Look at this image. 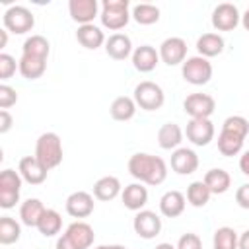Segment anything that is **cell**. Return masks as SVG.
I'll list each match as a JSON object with an SVG mask.
<instances>
[{
	"instance_id": "obj_1",
	"label": "cell",
	"mask_w": 249,
	"mask_h": 249,
	"mask_svg": "<svg viewBox=\"0 0 249 249\" xmlns=\"http://www.w3.org/2000/svg\"><path fill=\"white\" fill-rule=\"evenodd\" d=\"M128 173L150 187L161 185L167 177V165L160 156H152L146 152H136L128 158Z\"/></svg>"
},
{
	"instance_id": "obj_2",
	"label": "cell",
	"mask_w": 249,
	"mask_h": 249,
	"mask_svg": "<svg viewBox=\"0 0 249 249\" xmlns=\"http://www.w3.org/2000/svg\"><path fill=\"white\" fill-rule=\"evenodd\" d=\"M249 134V121L241 115H231L224 121L218 134V152L226 158L237 156L243 150V142Z\"/></svg>"
},
{
	"instance_id": "obj_3",
	"label": "cell",
	"mask_w": 249,
	"mask_h": 249,
	"mask_svg": "<svg viewBox=\"0 0 249 249\" xmlns=\"http://www.w3.org/2000/svg\"><path fill=\"white\" fill-rule=\"evenodd\" d=\"M95 241V231L88 222H72L56 239V249H89Z\"/></svg>"
},
{
	"instance_id": "obj_4",
	"label": "cell",
	"mask_w": 249,
	"mask_h": 249,
	"mask_svg": "<svg viewBox=\"0 0 249 249\" xmlns=\"http://www.w3.org/2000/svg\"><path fill=\"white\" fill-rule=\"evenodd\" d=\"M62 140L56 132H43L35 142V158L51 171L62 163Z\"/></svg>"
},
{
	"instance_id": "obj_5",
	"label": "cell",
	"mask_w": 249,
	"mask_h": 249,
	"mask_svg": "<svg viewBox=\"0 0 249 249\" xmlns=\"http://www.w3.org/2000/svg\"><path fill=\"white\" fill-rule=\"evenodd\" d=\"M101 25L109 31L123 29L130 19V4L128 0H103L99 12Z\"/></svg>"
},
{
	"instance_id": "obj_6",
	"label": "cell",
	"mask_w": 249,
	"mask_h": 249,
	"mask_svg": "<svg viewBox=\"0 0 249 249\" xmlns=\"http://www.w3.org/2000/svg\"><path fill=\"white\" fill-rule=\"evenodd\" d=\"M2 23H4V29H8L10 33L23 35V33H27V31L33 29L35 16L25 6H10L4 12V16H2Z\"/></svg>"
},
{
	"instance_id": "obj_7",
	"label": "cell",
	"mask_w": 249,
	"mask_h": 249,
	"mask_svg": "<svg viewBox=\"0 0 249 249\" xmlns=\"http://www.w3.org/2000/svg\"><path fill=\"white\" fill-rule=\"evenodd\" d=\"M134 101L144 111H158L165 103V93L156 82L144 80L134 88Z\"/></svg>"
},
{
	"instance_id": "obj_8",
	"label": "cell",
	"mask_w": 249,
	"mask_h": 249,
	"mask_svg": "<svg viewBox=\"0 0 249 249\" xmlns=\"http://www.w3.org/2000/svg\"><path fill=\"white\" fill-rule=\"evenodd\" d=\"M21 183H23V179H21L19 171L4 169L0 173V206L4 210H10L19 202Z\"/></svg>"
},
{
	"instance_id": "obj_9",
	"label": "cell",
	"mask_w": 249,
	"mask_h": 249,
	"mask_svg": "<svg viewBox=\"0 0 249 249\" xmlns=\"http://www.w3.org/2000/svg\"><path fill=\"white\" fill-rule=\"evenodd\" d=\"M181 74H183L185 82H189L193 86H204L212 78V64L208 58H204L200 54L189 56L181 64Z\"/></svg>"
},
{
	"instance_id": "obj_10",
	"label": "cell",
	"mask_w": 249,
	"mask_h": 249,
	"mask_svg": "<svg viewBox=\"0 0 249 249\" xmlns=\"http://www.w3.org/2000/svg\"><path fill=\"white\" fill-rule=\"evenodd\" d=\"M212 27L216 31H233L239 21H241V16H239V10L235 4H230V2H222L214 8L212 12Z\"/></svg>"
},
{
	"instance_id": "obj_11",
	"label": "cell",
	"mask_w": 249,
	"mask_h": 249,
	"mask_svg": "<svg viewBox=\"0 0 249 249\" xmlns=\"http://www.w3.org/2000/svg\"><path fill=\"white\" fill-rule=\"evenodd\" d=\"M183 109L191 119H210L216 109V101L208 93H191L185 97Z\"/></svg>"
},
{
	"instance_id": "obj_12",
	"label": "cell",
	"mask_w": 249,
	"mask_h": 249,
	"mask_svg": "<svg viewBox=\"0 0 249 249\" xmlns=\"http://www.w3.org/2000/svg\"><path fill=\"white\" fill-rule=\"evenodd\" d=\"M160 60L167 66H177L187 60V41L181 37H167L158 49Z\"/></svg>"
},
{
	"instance_id": "obj_13",
	"label": "cell",
	"mask_w": 249,
	"mask_h": 249,
	"mask_svg": "<svg viewBox=\"0 0 249 249\" xmlns=\"http://www.w3.org/2000/svg\"><path fill=\"white\" fill-rule=\"evenodd\" d=\"M93 195L88 191H74L72 195H68L64 208L72 218H88L89 214H93L95 210V202H93Z\"/></svg>"
},
{
	"instance_id": "obj_14",
	"label": "cell",
	"mask_w": 249,
	"mask_h": 249,
	"mask_svg": "<svg viewBox=\"0 0 249 249\" xmlns=\"http://www.w3.org/2000/svg\"><path fill=\"white\" fill-rule=\"evenodd\" d=\"M132 228L138 237L154 239L161 231V218L152 210H140V212H136V216L132 220Z\"/></svg>"
},
{
	"instance_id": "obj_15",
	"label": "cell",
	"mask_w": 249,
	"mask_h": 249,
	"mask_svg": "<svg viewBox=\"0 0 249 249\" xmlns=\"http://www.w3.org/2000/svg\"><path fill=\"white\" fill-rule=\"evenodd\" d=\"M214 124L210 119H191L185 128V136L195 146H208L214 140Z\"/></svg>"
},
{
	"instance_id": "obj_16",
	"label": "cell",
	"mask_w": 249,
	"mask_h": 249,
	"mask_svg": "<svg viewBox=\"0 0 249 249\" xmlns=\"http://www.w3.org/2000/svg\"><path fill=\"white\" fill-rule=\"evenodd\" d=\"M68 12L70 18L80 23V25H88L93 23V19L99 16L101 6L97 0H70L68 2Z\"/></svg>"
},
{
	"instance_id": "obj_17",
	"label": "cell",
	"mask_w": 249,
	"mask_h": 249,
	"mask_svg": "<svg viewBox=\"0 0 249 249\" xmlns=\"http://www.w3.org/2000/svg\"><path fill=\"white\" fill-rule=\"evenodd\" d=\"M18 171L21 175V179L29 185H41L45 183L47 179V173L49 169L35 158V156H25L19 160V165H18Z\"/></svg>"
},
{
	"instance_id": "obj_18",
	"label": "cell",
	"mask_w": 249,
	"mask_h": 249,
	"mask_svg": "<svg viewBox=\"0 0 249 249\" xmlns=\"http://www.w3.org/2000/svg\"><path fill=\"white\" fill-rule=\"evenodd\" d=\"M198 167V156L191 148H177L171 154V169L177 175H191Z\"/></svg>"
},
{
	"instance_id": "obj_19",
	"label": "cell",
	"mask_w": 249,
	"mask_h": 249,
	"mask_svg": "<svg viewBox=\"0 0 249 249\" xmlns=\"http://www.w3.org/2000/svg\"><path fill=\"white\" fill-rule=\"evenodd\" d=\"M121 198H123L124 208H128L132 212H140V210H144V206L148 202V189L144 187V183H130L123 189Z\"/></svg>"
},
{
	"instance_id": "obj_20",
	"label": "cell",
	"mask_w": 249,
	"mask_h": 249,
	"mask_svg": "<svg viewBox=\"0 0 249 249\" xmlns=\"http://www.w3.org/2000/svg\"><path fill=\"white\" fill-rule=\"evenodd\" d=\"M105 53L113 60H124V58L132 56L134 51H132L130 37L124 35V33H113V35H109V39L105 41Z\"/></svg>"
},
{
	"instance_id": "obj_21",
	"label": "cell",
	"mask_w": 249,
	"mask_h": 249,
	"mask_svg": "<svg viewBox=\"0 0 249 249\" xmlns=\"http://www.w3.org/2000/svg\"><path fill=\"white\" fill-rule=\"evenodd\" d=\"M160 62V53L152 45H140L132 53V66L138 72H152Z\"/></svg>"
},
{
	"instance_id": "obj_22",
	"label": "cell",
	"mask_w": 249,
	"mask_h": 249,
	"mask_svg": "<svg viewBox=\"0 0 249 249\" xmlns=\"http://www.w3.org/2000/svg\"><path fill=\"white\" fill-rule=\"evenodd\" d=\"M185 204H187V198H185L183 193L167 191L160 198V212L165 218H177V216H181L185 212Z\"/></svg>"
},
{
	"instance_id": "obj_23",
	"label": "cell",
	"mask_w": 249,
	"mask_h": 249,
	"mask_svg": "<svg viewBox=\"0 0 249 249\" xmlns=\"http://www.w3.org/2000/svg\"><path fill=\"white\" fill-rule=\"evenodd\" d=\"M123 193V187H121V181L115 177V175H105V177H99L95 183H93V196L97 200H113L117 198L119 195Z\"/></svg>"
},
{
	"instance_id": "obj_24",
	"label": "cell",
	"mask_w": 249,
	"mask_h": 249,
	"mask_svg": "<svg viewBox=\"0 0 249 249\" xmlns=\"http://www.w3.org/2000/svg\"><path fill=\"white\" fill-rule=\"evenodd\" d=\"M76 41L84 47V49H89V51H95L99 49L107 39L101 31V27L93 25V23H88V25H80L78 31H76Z\"/></svg>"
},
{
	"instance_id": "obj_25",
	"label": "cell",
	"mask_w": 249,
	"mask_h": 249,
	"mask_svg": "<svg viewBox=\"0 0 249 249\" xmlns=\"http://www.w3.org/2000/svg\"><path fill=\"white\" fill-rule=\"evenodd\" d=\"M224 37L218 33H202L196 39V51L204 58H212L224 53Z\"/></svg>"
},
{
	"instance_id": "obj_26",
	"label": "cell",
	"mask_w": 249,
	"mask_h": 249,
	"mask_svg": "<svg viewBox=\"0 0 249 249\" xmlns=\"http://www.w3.org/2000/svg\"><path fill=\"white\" fill-rule=\"evenodd\" d=\"M183 130L177 123H165L158 130V144L163 150H177L179 144L183 142Z\"/></svg>"
},
{
	"instance_id": "obj_27",
	"label": "cell",
	"mask_w": 249,
	"mask_h": 249,
	"mask_svg": "<svg viewBox=\"0 0 249 249\" xmlns=\"http://www.w3.org/2000/svg\"><path fill=\"white\" fill-rule=\"evenodd\" d=\"M204 185L210 189L212 195H224L231 187V177L226 169L222 167H212L204 173Z\"/></svg>"
},
{
	"instance_id": "obj_28",
	"label": "cell",
	"mask_w": 249,
	"mask_h": 249,
	"mask_svg": "<svg viewBox=\"0 0 249 249\" xmlns=\"http://www.w3.org/2000/svg\"><path fill=\"white\" fill-rule=\"evenodd\" d=\"M45 204L39 200V198H27L21 202L19 206V220L23 226H29V228H37L41 216L45 214Z\"/></svg>"
},
{
	"instance_id": "obj_29",
	"label": "cell",
	"mask_w": 249,
	"mask_h": 249,
	"mask_svg": "<svg viewBox=\"0 0 249 249\" xmlns=\"http://www.w3.org/2000/svg\"><path fill=\"white\" fill-rule=\"evenodd\" d=\"M136 107H138V105H136L134 97L119 95V97L113 99V103H111V107H109V113H111V117H113L115 121L124 123V121H130V119L136 115Z\"/></svg>"
},
{
	"instance_id": "obj_30",
	"label": "cell",
	"mask_w": 249,
	"mask_h": 249,
	"mask_svg": "<svg viewBox=\"0 0 249 249\" xmlns=\"http://www.w3.org/2000/svg\"><path fill=\"white\" fill-rule=\"evenodd\" d=\"M18 64H19V74L25 80H37L47 70V60L45 58H37V56H29V54H21Z\"/></svg>"
},
{
	"instance_id": "obj_31",
	"label": "cell",
	"mask_w": 249,
	"mask_h": 249,
	"mask_svg": "<svg viewBox=\"0 0 249 249\" xmlns=\"http://www.w3.org/2000/svg\"><path fill=\"white\" fill-rule=\"evenodd\" d=\"M37 230L45 237H54L62 230V216L54 208H47L45 214L41 216L39 224H37Z\"/></svg>"
},
{
	"instance_id": "obj_32",
	"label": "cell",
	"mask_w": 249,
	"mask_h": 249,
	"mask_svg": "<svg viewBox=\"0 0 249 249\" xmlns=\"http://www.w3.org/2000/svg\"><path fill=\"white\" fill-rule=\"evenodd\" d=\"M21 54H29V56H37V58H45L47 60L49 54H51V43L43 35H31V37H27L23 41Z\"/></svg>"
},
{
	"instance_id": "obj_33",
	"label": "cell",
	"mask_w": 249,
	"mask_h": 249,
	"mask_svg": "<svg viewBox=\"0 0 249 249\" xmlns=\"http://www.w3.org/2000/svg\"><path fill=\"white\" fill-rule=\"evenodd\" d=\"M210 196H212V193H210V189L204 185V181H193V183L187 187V200H189V204L195 206V208L206 206L208 200H210Z\"/></svg>"
},
{
	"instance_id": "obj_34",
	"label": "cell",
	"mask_w": 249,
	"mask_h": 249,
	"mask_svg": "<svg viewBox=\"0 0 249 249\" xmlns=\"http://www.w3.org/2000/svg\"><path fill=\"white\" fill-rule=\"evenodd\" d=\"M130 18L140 25H154L160 19V8L154 4H136L130 12Z\"/></svg>"
},
{
	"instance_id": "obj_35",
	"label": "cell",
	"mask_w": 249,
	"mask_h": 249,
	"mask_svg": "<svg viewBox=\"0 0 249 249\" xmlns=\"http://www.w3.org/2000/svg\"><path fill=\"white\" fill-rule=\"evenodd\" d=\"M237 241H239L237 231L230 226H222L214 231L212 247L214 249H237Z\"/></svg>"
},
{
	"instance_id": "obj_36",
	"label": "cell",
	"mask_w": 249,
	"mask_h": 249,
	"mask_svg": "<svg viewBox=\"0 0 249 249\" xmlns=\"http://www.w3.org/2000/svg\"><path fill=\"white\" fill-rule=\"evenodd\" d=\"M19 237H21V226L10 216H2L0 218V243L12 245L19 241Z\"/></svg>"
},
{
	"instance_id": "obj_37",
	"label": "cell",
	"mask_w": 249,
	"mask_h": 249,
	"mask_svg": "<svg viewBox=\"0 0 249 249\" xmlns=\"http://www.w3.org/2000/svg\"><path fill=\"white\" fill-rule=\"evenodd\" d=\"M16 70H19V64L16 62V58L8 53H0V80L12 78Z\"/></svg>"
},
{
	"instance_id": "obj_38",
	"label": "cell",
	"mask_w": 249,
	"mask_h": 249,
	"mask_svg": "<svg viewBox=\"0 0 249 249\" xmlns=\"http://www.w3.org/2000/svg\"><path fill=\"white\" fill-rule=\"evenodd\" d=\"M175 247H177V249H202V239H200L196 233L187 231V233H183V235L179 237V241H177Z\"/></svg>"
},
{
	"instance_id": "obj_39",
	"label": "cell",
	"mask_w": 249,
	"mask_h": 249,
	"mask_svg": "<svg viewBox=\"0 0 249 249\" xmlns=\"http://www.w3.org/2000/svg\"><path fill=\"white\" fill-rule=\"evenodd\" d=\"M16 101H18L16 89L8 84H2L0 86V109H8V107L16 105Z\"/></svg>"
},
{
	"instance_id": "obj_40",
	"label": "cell",
	"mask_w": 249,
	"mask_h": 249,
	"mask_svg": "<svg viewBox=\"0 0 249 249\" xmlns=\"http://www.w3.org/2000/svg\"><path fill=\"white\" fill-rule=\"evenodd\" d=\"M235 202H237L241 208L249 210V183L241 185V187L235 191Z\"/></svg>"
},
{
	"instance_id": "obj_41",
	"label": "cell",
	"mask_w": 249,
	"mask_h": 249,
	"mask_svg": "<svg viewBox=\"0 0 249 249\" xmlns=\"http://www.w3.org/2000/svg\"><path fill=\"white\" fill-rule=\"evenodd\" d=\"M12 124H14L12 115L8 113V109H2L0 111V134H6L12 128Z\"/></svg>"
},
{
	"instance_id": "obj_42",
	"label": "cell",
	"mask_w": 249,
	"mask_h": 249,
	"mask_svg": "<svg viewBox=\"0 0 249 249\" xmlns=\"http://www.w3.org/2000/svg\"><path fill=\"white\" fill-rule=\"evenodd\" d=\"M239 169H241L243 175L249 177V150H245V152L241 154V158H239Z\"/></svg>"
},
{
	"instance_id": "obj_43",
	"label": "cell",
	"mask_w": 249,
	"mask_h": 249,
	"mask_svg": "<svg viewBox=\"0 0 249 249\" xmlns=\"http://www.w3.org/2000/svg\"><path fill=\"white\" fill-rule=\"evenodd\" d=\"M237 249H249V230H245V231L239 235V241H237Z\"/></svg>"
},
{
	"instance_id": "obj_44",
	"label": "cell",
	"mask_w": 249,
	"mask_h": 249,
	"mask_svg": "<svg viewBox=\"0 0 249 249\" xmlns=\"http://www.w3.org/2000/svg\"><path fill=\"white\" fill-rule=\"evenodd\" d=\"M8 43V29H0V49H4Z\"/></svg>"
},
{
	"instance_id": "obj_45",
	"label": "cell",
	"mask_w": 249,
	"mask_h": 249,
	"mask_svg": "<svg viewBox=\"0 0 249 249\" xmlns=\"http://www.w3.org/2000/svg\"><path fill=\"white\" fill-rule=\"evenodd\" d=\"M241 25L245 27V31H249V8H247L245 14L241 16Z\"/></svg>"
},
{
	"instance_id": "obj_46",
	"label": "cell",
	"mask_w": 249,
	"mask_h": 249,
	"mask_svg": "<svg viewBox=\"0 0 249 249\" xmlns=\"http://www.w3.org/2000/svg\"><path fill=\"white\" fill-rule=\"evenodd\" d=\"M95 249H126L124 245H119V243H113V245H97Z\"/></svg>"
},
{
	"instance_id": "obj_47",
	"label": "cell",
	"mask_w": 249,
	"mask_h": 249,
	"mask_svg": "<svg viewBox=\"0 0 249 249\" xmlns=\"http://www.w3.org/2000/svg\"><path fill=\"white\" fill-rule=\"evenodd\" d=\"M154 249H177L175 245H171V243H167V241H163V243H158Z\"/></svg>"
}]
</instances>
